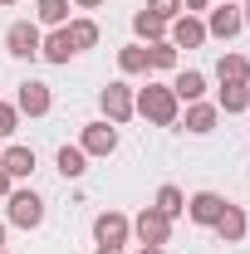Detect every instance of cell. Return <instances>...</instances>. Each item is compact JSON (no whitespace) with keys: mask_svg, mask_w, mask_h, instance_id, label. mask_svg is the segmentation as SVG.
<instances>
[{"mask_svg":"<svg viewBox=\"0 0 250 254\" xmlns=\"http://www.w3.org/2000/svg\"><path fill=\"white\" fill-rule=\"evenodd\" d=\"M132 108H137L147 123H157V127H177V118H182V103L172 93V83H147V88H137V93H132Z\"/></svg>","mask_w":250,"mask_h":254,"instance_id":"cell-1","label":"cell"},{"mask_svg":"<svg viewBox=\"0 0 250 254\" xmlns=\"http://www.w3.org/2000/svg\"><path fill=\"white\" fill-rule=\"evenodd\" d=\"M5 225L39 230V225H44V200H39L34 190H10V195H5Z\"/></svg>","mask_w":250,"mask_h":254,"instance_id":"cell-2","label":"cell"},{"mask_svg":"<svg viewBox=\"0 0 250 254\" xmlns=\"http://www.w3.org/2000/svg\"><path fill=\"white\" fill-rule=\"evenodd\" d=\"M39 25H30V20H15L10 30H5V54L10 59H39Z\"/></svg>","mask_w":250,"mask_h":254,"instance_id":"cell-3","label":"cell"},{"mask_svg":"<svg viewBox=\"0 0 250 254\" xmlns=\"http://www.w3.org/2000/svg\"><path fill=\"white\" fill-rule=\"evenodd\" d=\"M79 147H84V157H113L118 152V127L113 123H84Z\"/></svg>","mask_w":250,"mask_h":254,"instance_id":"cell-4","label":"cell"},{"mask_svg":"<svg viewBox=\"0 0 250 254\" xmlns=\"http://www.w3.org/2000/svg\"><path fill=\"white\" fill-rule=\"evenodd\" d=\"M211 34H206V20H196V15H177L172 25H167V44L172 49H201Z\"/></svg>","mask_w":250,"mask_h":254,"instance_id":"cell-5","label":"cell"},{"mask_svg":"<svg viewBox=\"0 0 250 254\" xmlns=\"http://www.w3.org/2000/svg\"><path fill=\"white\" fill-rule=\"evenodd\" d=\"M98 108H103V123H127V118H132V113H137V108H132V88H127V83H108V88H103V93H98Z\"/></svg>","mask_w":250,"mask_h":254,"instance_id":"cell-6","label":"cell"},{"mask_svg":"<svg viewBox=\"0 0 250 254\" xmlns=\"http://www.w3.org/2000/svg\"><path fill=\"white\" fill-rule=\"evenodd\" d=\"M132 235H137L142 245H167V240H172V220H167L157 205H142V215L132 220Z\"/></svg>","mask_w":250,"mask_h":254,"instance_id":"cell-7","label":"cell"},{"mask_svg":"<svg viewBox=\"0 0 250 254\" xmlns=\"http://www.w3.org/2000/svg\"><path fill=\"white\" fill-rule=\"evenodd\" d=\"M221 210H226V195L221 190H196V195H187V220L191 225H211L221 220Z\"/></svg>","mask_w":250,"mask_h":254,"instance_id":"cell-8","label":"cell"},{"mask_svg":"<svg viewBox=\"0 0 250 254\" xmlns=\"http://www.w3.org/2000/svg\"><path fill=\"white\" fill-rule=\"evenodd\" d=\"M15 108H20L25 118H44V113L54 108V98H49V83H39V78H25V83H20V93H15Z\"/></svg>","mask_w":250,"mask_h":254,"instance_id":"cell-9","label":"cell"},{"mask_svg":"<svg viewBox=\"0 0 250 254\" xmlns=\"http://www.w3.org/2000/svg\"><path fill=\"white\" fill-rule=\"evenodd\" d=\"M127 235H132V220H127L123 210H103L94 220V240L98 245H127Z\"/></svg>","mask_w":250,"mask_h":254,"instance_id":"cell-10","label":"cell"},{"mask_svg":"<svg viewBox=\"0 0 250 254\" xmlns=\"http://www.w3.org/2000/svg\"><path fill=\"white\" fill-rule=\"evenodd\" d=\"M211 230L221 235V245H241V240H246V230H250V220H246V210H241V205H231V200H226V210H221V220L211 225Z\"/></svg>","mask_w":250,"mask_h":254,"instance_id":"cell-11","label":"cell"},{"mask_svg":"<svg viewBox=\"0 0 250 254\" xmlns=\"http://www.w3.org/2000/svg\"><path fill=\"white\" fill-rule=\"evenodd\" d=\"M241 30H246V20H241L236 5H216V10L206 15V34H216V39H236Z\"/></svg>","mask_w":250,"mask_h":254,"instance_id":"cell-12","label":"cell"},{"mask_svg":"<svg viewBox=\"0 0 250 254\" xmlns=\"http://www.w3.org/2000/svg\"><path fill=\"white\" fill-rule=\"evenodd\" d=\"M187 132L191 137H206V132H216V123H221V108L216 103H187Z\"/></svg>","mask_w":250,"mask_h":254,"instance_id":"cell-13","label":"cell"},{"mask_svg":"<svg viewBox=\"0 0 250 254\" xmlns=\"http://www.w3.org/2000/svg\"><path fill=\"white\" fill-rule=\"evenodd\" d=\"M172 93H177V103H201V93H206V73L182 68V73L172 78Z\"/></svg>","mask_w":250,"mask_h":254,"instance_id":"cell-14","label":"cell"},{"mask_svg":"<svg viewBox=\"0 0 250 254\" xmlns=\"http://www.w3.org/2000/svg\"><path fill=\"white\" fill-rule=\"evenodd\" d=\"M0 166L10 171V181H25L34 171V147H5L0 152Z\"/></svg>","mask_w":250,"mask_h":254,"instance_id":"cell-15","label":"cell"},{"mask_svg":"<svg viewBox=\"0 0 250 254\" xmlns=\"http://www.w3.org/2000/svg\"><path fill=\"white\" fill-rule=\"evenodd\" d=\"M39 59H49V64H69V59H74L69 30H49V34H44V39H39Z\"/></svg>","mask_w":250,"mask_h":254,"instance_id":"cell-16","label":"cell"},{"mask_svg":"<svg viewBox=\"0 0 250 254\" xmlns=\"http://www.w3.org/2000/svg\"><path fill=\"white\" fill-rule=\"evenodd\" d=\"M226 118L236 113H250V83H221V103H216Z\"/></svg>","mask_w":250,"mask_h":254,"instance_id":"cell-17","label":"cell"},{"mask_svg":"<svg viewBox=\"0 0 250 254\" xmlns=\"http://www.w3.org/2000/svg\"><path fill=\"white\" fill-rule=\"evenodd\" d=\"M64 181H79L84 171H89V157H84V147H59V157H54Z\"/></svg>","mask_w":250,"mask_h":254,"instance_id":"cell-18","label":"cell"},{"mask_svg":"<svg viewBox=\"0 0 250 254\" xmlns=\"http://www.w3.org/2000/svg\"><path fill=\"white\" fill-rule=\"evenodd\" d=\"M132 30H137L142 44H157V39H167V20H157L152 10H137L132 15Z\"/></svg>","mask_w":250,"mask_h":254,"instance_id":"cell-19","label":"cell"},{"mask_svg":"<svg viewBox=\"0 0 250 254\" xmlns=\"http://www.w3.org/2000/svg\"><path fill=\"white\" fill-rule=\"evenodd\" d=\"M216 73H221V83H250V59L246 54H221Z\"/></svg>","mask_w":250,"mask_h":254,"instance_id":"cell-20","label":"cell"},{"mask_svg":"<svg viewBox=\"0 0 250 254\" xmlns=\"http://www.w3.org/2000/svg\"><path fill=\"white\" fill-rule=\"evenodd\" d=\"M64 30H69V44H74V54H84V49H94V44H98V25H94V20H69Z\"/></svg>","mask_w":250,"mask_h":254,"instance_id":"cell-21","label":"cell"},{"mask_svg":"<svg viewBox=\"0 0 250 254\" xmlns=\"http://www.w3.org/2000/svg\"><path fill=\"white\" fill-rule=\"evenodd\" d=\"M34 15H39V25L64 30V25H69V0H39V5H34Z\"/></svg>","mask_w":250,"mask_h":254,"instance_id":"cell-22","label":"cell"},{"mask_svg":"<svg viewBox=\"0 0 250 254\" xmlns=\"http://www.w3.org/2000/svg\"><path fill=\"white\" fill-rule=\"evenodd\" d=\"M152 205L162 210V215H167V220H177V215H187V195H182L177 186H162V190H157V200H152Z\"/></svg>","mask_w":250,"mask_h":254,"instance_id":"cell-23","label":"cell"},{"mask_svg":"<svg viewBox=\"0 0 250 254\" xmlns=\"http://www.w3.org/2000/svg\"><path fill=\"white\" fill-rule=\"evenodd\" d=\"M118 68L123 73H147V44H123L118 49Z\"/></svg>","mask_w":250,"mask_h":254,"instance_id":"cell-24","label":"cell"},{"mask_svg":"<svg viewBox=\"0 0 250 254\" xmlns=\"http://www.w3.org/2000/svg\"><path fill=\"white\" fill-rule=\"evenodd\" d=\"M147 68H177V49L167 44V39H157V44H147Z\"/></svg>","mask_w":250,"mask_h":254,"instance_id":"cell-25","label":"cell"},{"mask_svg":"<svg viewBox=\"0 0 250 254\" xmlns=\"http://www.w3.org/2000/svg\"><path fill=\"white\" fill-rule=\"evenodd\" d=\"M147 10H152L157 20H167V25H172V20L182 15V0H147Z\"/></svg>","mask_w":250,"mask_h":254,"instance_id":"cell-26","label":"cell"},{"mask_svg":"<svg viewBox=\"0 0 250 254\" xmlns=\"http://www.w3.org/2000/svg\"><path fill=\"white\" fill-rule=\"evenodd\" d=\"M15 127H20V108L15 103H0V137H15Z\"/></svg>","mask_w":250,"mask_h":254,"instance_id":"cell-27","label":"cell"},{"mask_svg":"<svg viewBox=\"0 0 250 254\" xmlns=\"http://www.w3.org/2000/svg\"><path fill=\"white\" fill-rule=\"evenodd\" d=\"M182 10H187V15H196V10H211V0H182Z\"/></svg>","mask_w":250,"mask_h":254,"instance_id":"cell-28","label":"cell"},{"mask_svg":"<svg viewBox=\"0 0 250 254\" xmlns=\"http://www.w3.org/2000/svg\"><path fill=\"white\" fill-rule=\"evenodd\" d=\"M10 190H15V181H10V171L0 166V195H10Z\"/></svg>","mask_w":250,"mask_h":254,"instance_id":"cell-29","label":"cell"},{"mask_svg":"<svg viewBox=\"0 0 250 254\" xmlns=\"http://www.w3.org/2000/svg\"><path fill=\"white\" fill-rule=\"evenodd\" d=\"M94 254H127V250H123V245H98Z\"/></svg>","mask_w":250,"mask_h":254,"instance_id":"cell-30","label":"cell"},{"mask_svg":"<svg viewBox=\"0 0 250 254\" xmlns=\"http://www.w3.org/2000/svg\"><path fill=\"white\" fill-rule=\"evenodd\" d=\"M69 5H79V10H98L103 0H69Z\"/></svg>","mask_w":250,"mask_h":254,"instance_id":"cell-31","label":"cell"},{"mask_svg":"<svg viewBox=\"0 0 250 254\" xmlns=\"http://www.w3.org/2000/svg\"><path fill=\"white\" fill-rule=\"evenodd\" d=\"M137 254H167L162 245H137Z\"/></svg>","mask_w":250,"mask_h":254,"instance_id":"cell-32","label":"cell"},{"mask_svg":"<svg viewBox=\"0 0 250 254\" xmlns=\"http://www.w3.org/2000/svg\"><path fill=\"white\" fill-rule=\"evenodd\" d=\"M241 20H246V30H250V0H246V10H241Z\"/></svg>","mask_w":250,"mask_h":254,"instance_id":"cell-33","label":"cell"},{"mask_svg":"<svg viewBox=\"0 0 250 254\" xmlns=\"http://www.w3.org/2000/svg\"><path fill=\"white\" fill-rule=\"evenodd\" d=\"M0 250H5V220H0Z\"/></svg>","mask_w":250,"mask_h":254,"instance_id":"cell-34","label":"cell"},{"mask_svg":"<svg viewBox=\"0 0 250 254\" xmlns=\"http://www.w3.org/2000/svg\"><path fill=\"white\" fill-rule=\"evenodd\" d=\"M0 5H15V0H0Z\"/></svg>","mask_w":250,"mask_h":254,"instance_id":"cell-35","label":"cell"},{"mask_svg":"<svg viewBox=\"0 0 250 254\" xmlns=\"http://www.w3.org/2000/svg\"><path fill=\"white\" fill-rule=\"evenodd\" d=\"M221 5H236V0H221Z\"/></svg>","mask_w":250,"mask_h":254,"instance_id":"cell-36","label":"cell"},{"mask_svg":"<svg viewBox=\"0 0 250 254\" xmlns=\"http://www.w3.org/2000/svg\"><path fill=\"white\" fill-rule=\"evenodd\" d=\"M0 254H10V250H0Z\"/></svg>","mask_w":250,"mask_h":254,"instance_id":"cell-37","label":"cell"}]
</instances>
